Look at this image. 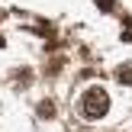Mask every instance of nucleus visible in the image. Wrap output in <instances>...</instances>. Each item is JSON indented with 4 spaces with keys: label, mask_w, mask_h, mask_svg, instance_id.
Masks as SVG:
<instances>
[{
    "label": "nucleus",
    "mask_w": 132,
    "mask_h": 132,
    "mask_svg": "<svg viewBox=\"0 0 132 132\" xmlns=\"http://www.w3.org/2000/svg\"><path fill=\"white\" fill-rule=\"evenodd\" d=\"M36 113L42 116V119H52V116H55V103H52V100H42V103L36 106Z\"/></svg>",
    "instance_id": "obj_2"
},
{
    "label": "nucleus",
    "mask_w": 132,
    "mask_h": 132,
    "mask_svg": "<svg viewBox=\"0 0 132 132\" xmlns=\"http://www.w3.org/2000/svg\"><path fill=\"white\" fill-rule=\"evenodd\" d=\"M81 110H84V116H87V119H100V116H106V110H110V94H106L103 87L84 90Z\"/></svg>",
    "instance_id": "obj_1"
},
{
    "label": "nucleus",
    "mask_w": 132,
    "mask_h": 132,
    "mask_svg": "<svg viewBox=\"0 0 132 132\" xmlns=\"http://www.w3.org/2000/svg\"><path fill=\"white\" fill-rule=\"evenodd\" d=\"M94 3L100 6V10H106V13H110V10H116V0H94Z\"/></svg>",
    "instance_id": "obj_4"
},
{
    "label": "nucleus",
    "mask_w": 132,
    "mask_h": 132,
    "mask_svg": "<svg viewBox=\"0 0 132 132\" xmlns=\"http://www.w3.org/2000/svg\"><path fill=\"white\" fill-rule=\"evenodd\" d=\"M116 81L119 84H132V64H119L116 68Z\"/></svg>",
    "instance_id": "obj_3"
}]
</instances>
